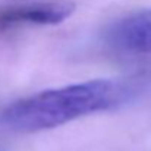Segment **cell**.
Masks as SVG:
<instances>
[{"label": "cell", "mask_w": 151, "mask_h": 151, "mask_svg": "<svg viewBox=\"0 0 151 151\" xmlns=\"http://www.w3.org/2000/svg\"><path fill=\"white\" fill-rule=\"evenodd\" d=\"M0 151H3V150H1V148H0Z\"/></svg>", "instance_id": "277c9868"}, {"label": "cell", "mask_w": 151, "mask_h": 151, "mask_svg": "<svg viewBox=\"0 0 151 151\" xmlns=\"http://www.w3.org/2000/svg\"><path fill=\"white\" fill-rule=\"evenodd\" d=\"M73 4L66 1H34L12 4L0 9V29L21 25H56L68 19Z\"/></svg>", "instance_id": "3957f363"}, {"label": "cell", "mask_w": 151, "mask_h": 151, "mask_svg": "<svg viewBox=\"0 0 151 151\" xmlns=\"http://www.w3.org/2000/svg\"><path fill=\"white\" fill-rule=\"evenodd\" d=\"M106 43L122 54L151 59V10L116 21L106 32Z\"/></svg>", "instance_id": "7a4b0ae2"}, {"label": "cell", "mask_w": 151, "mask_h": 151, "mask_svg": "<svg viewBox=\"0 0 151 151\" xmlns=\"http://www.w3.org/2000/svg\"><path fill=\"white\" fill-rule=\"evenodd\" d=\"M129 90L109 79H91L19 99L0 110V128L35 134L117 106Z\"/></svg>", "instance_id": "6da1fadb"}]
</instances>
